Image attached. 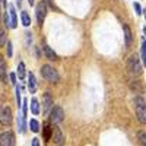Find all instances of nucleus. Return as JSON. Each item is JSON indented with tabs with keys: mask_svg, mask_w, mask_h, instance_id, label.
Here are the masks:
<instances>
[{
	"mask_svg": "<svg viewBox=\"0 0 146 146\" xmlns=\"http://www.w3.org/2000/svg\"><path fill=\"white\" fill-rule=\"evenodd\" d=\"M41 75H42V78L45 79V80H48V82H58V73H57V70L54 69V67H51V66H48V64H44L42 67H41Z\"/></svg>",
	"mask_w": 146,
	"mask_h": 146,
	"instance_id": "nucleus-3",
	"label": "nucleus"
},
{
	"mask_svg": "<svg viewBox=\"0 0 146 146\" xmlns=\"http://www.w3.org/2000/svg\"><path fill=\"white\" fill-rule=\"evenodd\" d=\"M7 57H12V42L7 41Z\"/></svg>",
	"mask_w": 146,
	"mask_h": 146,
	"instance_id": "nucleus-28",
	"label": "nucleus"
},
{
	"mask_svg": "<svg viewBox=\"0 0 146 146\" xmlns=\"http://www.w3.org/2000/svg\"><path fill=\"white\" fill-rule=\"evenodd\" d=\"M21 19H22V25H23V27H29V25H31V18H29V15H28V12H22Z\"/></svg>",
	"mask_w": 146,
	"mask_h": 146,
	"instance_id": "nucleus-16",
	"label": "nucleus"
},
{
	"mask_svg": "<svg viewBox=\"0 0 146 146\" xmlns=\"http://www.w3.org/2000/svg\"><path fill=\"white\" fill-rule=\"evenodd\" d=\"M29 129H31V131H34V133H38L40 129H41V126H40V123H38L36 120H31V121H29Z\"/></svg>",
	"mask_w": 146,
	"mask_h": 146,
	"instance_id": "nucleus-17",
	"label": "nucleus"
},
{
	"mask_svg": "<svg viewBox=\"0 0 146 146\" xmlns=\"http://www.w3.org/2000/svg\"><path fill=\"white\" fill-rule=\"evenodd\" d=\"M12 123V110L7 105H0V124L9 126Z\"/></svg>",
	"mask_w": 146,
	"mask_h": 146,
	"instance_id": "nucleus-4",
	"label": "nucleus"
},
{
	"mask_svg": "<svg viewBox=\"0 0 146 146\" xmlns=\"http://www.w3.org/2000/svg\"><path fill=\"white\" fill-rule=\"evenodd\" d=\"M143 32H145V35H146V27H145V28H143Z\"/></svg>",
	"mask_w": 146,
	"mask_h": 146,
	"instance_id": "nucleus-32",
	"label": "nucleus"
},
{
	"mask_svg": "<svg viewBox=\"0 0 146 146\" xmlns=\"http://www.w3.org/2000/svg\"><path fill=\"white\" fill-rule=\"evenodd\" d=\"M23 121H25V118H23V115H18V129L21 133L25 131V124H23Z\"/></svg>",
	"mask_w": 146,
	"mask_h": 146,
	"instance_id": "nucleus-19",
	"label": "nucleus"
},
{
	"mask_svg": "<svg viewBox=\"0 0 146 146\" xmlns=\"http://www.w3.org/2000/svg\"><path fill=\"white\" fill-rule=\"evenodd\" d=\"M5 44H6V32L0 31V45H5Z\"/></svg>",
	"mask_w": 146,
	"mask_h": 146,
	"instance_id": "nucleus-25",
	"label": "nucleus"
},
{
	"mask_svg": "<svg viewBox=\"0 0 146 146\" xmlns=\"http://www.w3.org/2000/svg\"><path fill=\"white\" fill-rule=\"evenodd\" d=\"M28 91L31 94H35V91H36V80H35L34 73H31V72L28 75Z\"/></svg>",
	"mask_w": 146,
	"mask_h": 146,
	"instance_id": "nucleus-11",
	"label": "nucleus"
},
{
	"mask_svg": "<svg viewBox=\"0 0 146 146\" xmlns=\"http://www.w3.org/2000/svg\"><path fill=\"white\" fill-rule=\"evenodd\" d=\"M137 137H139V143H140V146H146V133H145V131H139Z\"/></svg>",
	"mask_w": 146,
	"mask_h": 146,
	"instance_id": "nucleus-22",
	"label": "nucleus"
},
{
	"mask_svg": "<svg viewBox=\"0 0 146 146\" xmlns=\"http://www.w3.org/2000/svg\"><path fill=\"white\" fill-rule=\"evenodd\" d=\"M0 79H2L5 83L7 82V75H6V64L3 62V58L0 57Z\"/></svg>",
	"mask_w": 146,
	"mask_h": 146,
	"instance_id": "nucleus-12",
	"label": "nucleus"
},
{
	"mask_svg": "<svg viewBox=\"0 0 146 146\" xmlns=\"http://www.w3.org/2000/svg\"><path fill=\"white\" fill-rule=\"evenodd\" d=\"M127 70L131 76H139L142 73V66H140V60L137 54H131L127 60Z\"/></svg>",
	"mask_w": 146,
	"mask_h": 146,
	"instance_id": "nucleus-1",
	"label": "nucleus"
},
{
	"mask_svg": "<svg viewBox=\"0 0 146 146\" xmlns=\"http://www.w3.org/2000/svg\"><path fill=\"white\" fill-rule=\"evenodd\" d=\"M21 2H22V0H18V5H21Z\"/></svg>",
	"mask_w": 146,
	"mask_h": 146,
	"instance_id": "nucleus-33",
	"label": "nucleus"
},
{
	"mask_svg": "<svg viewBox=\"0 0 146 146\" xmlns=\"http://www.w3.org/2000/svg\"><path fill=\"white\" fill-rule=\"evenodd\" d=\"M15 94H16V104H18V107H22L21 105V86L19 85L15 86Z\"/></svg>",
	"mask_w": 146,
	"mask_h": 146,
	"instance_id": "nucleus-23",
	"label": "nucleus"
},
{
	"mask_svg": "<svg viewBox=\"0 0 146 146\" xmlns=\"http://www.w3.org/2000/svg\"><path fill=\"white\" fill-rule=\"evenodd\" d=\"M35 15H36V21H38V23L41 25V23L44 22V19H45V15H47V5L44 2H40L38 5H36Z\"/></svg>",
	"mask_w": 146,
	"mask_h": 146,
	"instance_id": "nucleus-7",
	"label": "nucleus"
},
{
	"mask_svg": "<svg viewBox=\"0 0 146 146\" xmlns=\"http://www.w3.org/2000/svg\"><path fill=\"white\" fill-rule=\"evenodd\" d=\"M18 76H19V79L25 78V64H23L22 62L18 64Z\"/></svg>",
	"mask_w": 146,
	"mask_h": 146,
	"instance_id": "nucleus-18",
	"label": "nucleus"
},
{
	"mask_svg": "<svg viewBox=\"0 0 146 146\" xmlns=\"http://www.w3.org/2000/svg\"><path fill=\"white\" fill-rule=\"evenodd\" d=\"M142 63L146 66V40H142Z\"/></svg>",
	"mask_w": 146,
	"mask_h": 146,
	"instance_id": "nucleus-20",
	"label": "nucleus"
},
{
	"mask_svg": "<svg viewBox=\"0 0 146 146\" xmlns=\"http://www.w3.org/2000/svg\"><path fill=\"white\" fill-rule=\"evenodd\" d=\"M10 80H12V83L16 86V75H15V73H10Z\"/></svg>",
	"mask_w": 146,
	"mask_h": 146,
	"instance_id": "nucleus-29",
	"label": "nucleus"
},
{
	"mask_svg": "<svg viewBox=\"0 0 146 146\" xmlns=\"http://www.w3.org/2000/svg\"><path fill=\"white\" fill-rule=\"evenodd\" d=\"M31 111L35 115L40 114V104H38V100H36V98H32L31 100Z\"/></svg>",
	"mask_w": 146,
	"mask_h": 146,
	"instance_id": "nucleus-15",
	"label": "nucleus"
},
{
	"mask_svg": "<svg viewBox=\"0 0 146 146\" xmlns=\"http://www.w3.org/2000/svg\"><path fill=\"white\" fill-rule=\"evenodd\" d=\"M9 15H10V28H16L18 27V18H16V10H15L13 5L9 6Z\"/></svg>",
	"mask_w": 146,
	"mask_h": 146,
	"instance_id": "nucleus-10",
	"label": "nucleus"
},
{
	"mask_svg": "<svg viewBox=\"0 0 146 146\" xmlns=\"http://www.w3.org/2000/svg\"><path fill=\"white\" fill-rule=\"evenodd\" d=\"M135 110H136L137 120L142 124H146V101L140 96L135 98Z\"/></svg>",
	"mask_w": 146,
	"mask_h": 146,
	"instance_id": "nucleus-2",
	"label": "nucleus"
},
{
	"mask_svg": "<svg viewBox=\"0 0 146 146\" xmlns=\"http://www.w3.org/2000/svg\"><path fill=\"white\" fill-rule=\"evenodd\" d=\"M143 12H145V16H146V9H145V10H143Z\"/></svg>",
	"mask_w": 146,
	"mask_h": 146,
	"instance_id": "nucleus-34",
	"label": "nucleus"
},
{
	"mask_svg": "<svg viewBox=\"0 0 146 146\" xmlns=\"http://www.w3.org/2000/svg\"><path fill=\"white\" fill-rule=\"evenodd\" d=\"M42 101H44V113H48V111L53 108V98L50 96V94H48V92L44 94Z\"/></svg>",
	"mask_w": 146,
	"mask_h": 146,
	"instance_id": "nucleus-9",
	"label": "nucleus"
},
{
	"mask_svg": "<svg viewBox=\"0 0 146 146\" xmlns=\"http://www.w3.org/2000/svg\"><path fill=\"white\" fill-rule=\"evenodd\" d=\"M22 110H23V118H25V115H27V111H28V101H27V100L23 101V104H22Z\"/></svg>",
	"mask_w": 146,
	"mask_h": 146,
	"instance_id": "nucleus-26",
	"label": "nucleus"
},
{
	"mask_svg": "<svg viewBox=\"0 0 146 146\" xmlns=\"http://www.w3.org/2000/svg\"><path fill=\"white\" fill-rule=\"evenodd\" d=\"M0 146H15V136L10 130L0 133Z\"/></svg>",
	"mask_w": 146,
	"mask_h": 146,
	"instance_id": "nucleus-6",
	"label": "nucleus"
},
{
	"mask_svg": "<svg viewBox=\"0 0 146 146\" xmlns=\"http://www.w3.org/2000/svg\"><path fill=\"white\" fill-rule=\"evenodd\" d=\"M135 10H136V13H137V15H142V7H140V5H139L137 2L135 3Z\"/></svg>",
	"mask_w": 146,
	"mask_h": 146,
	"instance_id": "nucleus-27",
	"label": "nucleus"
},
{
	"mask_svg": "<svg viewBox=\"0 0 146 146\" xmlns=\"http://www.w3.org/2000/svg\"><path fill=\"white\" fill-rule=\"evenodd\" d=\"M28 3H29V6H32L34 5V0H28Z\"/></svg>",
	"mask_w": 146,
	"mask_h": 146,
	"instance_id": "nucleus-31",
	"label": "nucleus"
},
{
	"mask_svg": "<svg viewBox=\"0 0 146 146\" xmlns=\"http://www.w3.org/2000/svg\"><path fill=\"white\" fill-rule=\"evenodd\" d=\"M51 133H53V129H51L50 126H48V124L44 126V139L48 140V139H50V135H51Z\"/></svg>",
	"mask_w": 146,
	"mask_h": 146,
	"instance_id": "nucleus-24",
	"label": "nucleus"
},
{
	"mask_svg": "<svg viewBox=\"0 0 146 146\" xmlns=\"http://www.w3.org/2000/svg\"><path fill=\"white\" fill-rule=\"evenodd\" d=\"M63 118H64V111H63V108L58 107V105H56V107L53 108L51 114H50V121H51L53 124H60V123L63 121Z\"/></svg>",
	"mask_w": 146,
	"mask_h": 146,
	"instance_id": "nucleus-5",
	"label": "nucleus"
},
{
	"mask_svg": "<svg viewBox=\"0 0 146 146\" xmlns=\"http://www.w3.org/2000/svg\"><path fill=\"white\" fill-rule=\"evenodd\" d=\"M44 53H45L47 58H50V60H58V56H57V54H56V53H54L47 44L44 45Z\"/></svg>",
	"mask_w": 146,
	"mask_h": 146,
	"instance_id": "nucleus-14",
	"label": "nucleus"
},
{
	"mask_svg": "<svg viewBox=\"0 0 146 146\" xmlns=\"http://www.w3.org/2000/svg\"><path fill=\"white\" fill-rule=\"evenodd\" d=\"M130 86H131V89H135V91H136V92H139V94H142V92H143V88L140 86V83H139V82H136V80H135V82H130Z\"/></svg>",
	"mask_w": 146,
	"mask_h": 146,
	"instance_id": "nucleus-21",
	"label": "nucleus"
},
{
	"mask_svg": "<svg viewBox=\"0 0 146 146\" xmlns=\"http://www.w3.org/2000/svg\"><path fill=\"white\" fill-rule=\"evenodd\" d=\"M32 146H40V139L38 137H34L32 139Z\"/></svg>",
	"mask_w": 146,
	"mask_h": 146,
	"instance_id": "nucleus-30",
	"label": "nucleus"
},
{
	"mask_svg": "<svg viewBox=\"0 0 146 146\" xmlns=\"http://www.w3.org/2000/svg\"><path fill=\"white\" fill-rule=\"evenodd\" d=\"M123 29H124V40H126V47H130L131 45V31L127 25H123Z\"/></svg>",
	"mask_w": 146,
	"mask_h": 146,
	"instance_id": "nucleus-13",
	"label": "nucleus"
},
{
	"mask_svg": "<svg viewBox=\"0 0 146 146\" xmlns=\"http://www.w3.org/2000/svg\"><path fill=\"white\" fill-rule=\"evenodd\" d=\"M53 140H54V143H56V145H58V146H62V145L64 143V136H63L62 130H60L58 127H56V129H54V133H53Z\"/></svg>",
	"mask_w": 146,
	"mask_h": 146,
	"instance_id": "nucleus-8",
	"label": "nucleus"
}]
</instances>
